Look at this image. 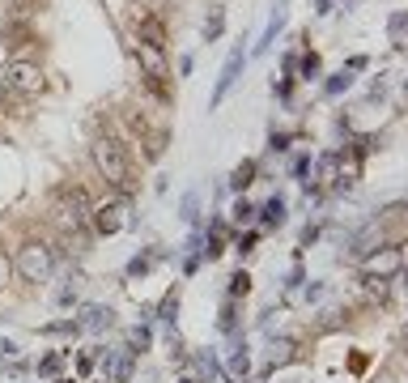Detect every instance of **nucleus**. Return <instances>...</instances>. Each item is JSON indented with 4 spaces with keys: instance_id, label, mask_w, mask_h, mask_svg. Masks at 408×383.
Wrapping results in <instances>:
<instances>
[{
    "instance_id": "20e7f679",
    "label": "nucleus",
    "mask_w": 408,
    "mask_h": 383,
    "mask_svg": "<svg viewBox=\"0 0 408 383\" xmlns=\"http://www.w3.org/2000/svg\"><path fill=\"white\" fill-rule=\"evenodd\" d=\"M136 64H141V72H145V81L166 98V77H170L166 51H162V47H149V43H136Z\"/></svg>"
},
{
    "instance_id": "72a5a7b5",
    "label": "nucleus",
    "mask_w": 408,
    "mask_h": 383,
    "mask_svg": "<svg viewBox=\"0 0 408 383\" xmlns=\"http://www.w3.org/2000/svg\"><path fill=\"white\" fill-rule=\"evenodd\" d=\"M56 371H60V353H47L39 362V375H56Z\"/></svg>"
},
{
    "instance_id": "a211bd4d",
    "label": "nucleus",
    "mask_w": 408,
    "mask_h": 383,
    "mask_svg": "<svg viewBox=\"0 0 408 383\" xmlns=\"http://www.w3.org/2000/svg\"><path fill=\"white\" fill-rule=\"evenodd\" d=\"M298 72H302V81H315V77L323 72L319 51H306V56H298Z\"/></svg>"
},
{
    "instance_id": "c85d7f7f",
    "label": "nucleus",
    "mask_w": 408,
    "mask_h": 383,
    "mask_svg": "<svg viewBox=\"0 0 408 383\" xmlns=\"http://www.w3.org/2000/svg\"><path fill=\"white\" fill-rule=\"evenodd\" d=\"M255 243H260V230H247V235L238 230V235H234V247H238V255H251V251H255Z\"/></svg>"
},
{
    "instance_id": "f257e3e1",
    "label": "nucleus",
    "mask_w": 408,
    "mask_h": 383,
    "mask_svg": "<svg viewBox=\"0 0 408 383\" xmlns=\"http://www.w3.org/2000/svg\"><path fill=\"white\" fill-rule=\"evenodd\" d=\"M94 166H98V175L107 179V184L115 188V192H136V170H132V158L123 153V145L119 141H111V137H102V141H94Z\"/></svg>"
},
{
    "instance_id": "bb28decb",
    "label": "nucleus",
    "mask_w": 408,
    "mask_h": 383,
    "mask_svg": "<svg viewBox=\"0 0 408 383\" xmlns=\"http://www.w3.org/2000/svg\"><path fill=\"white\" fill-rule=\"evenodd\" d=\"M43 332H47V337H76L81 324H76V320H60V324H47Z\"/></svg>"
},
{
    "instance_id": "b1692460",
    "label": "nucleus",
    "mask_w": 408,
    "mask_h": 383,
    "mask_svg": "<svg viewBox=\"0 0 408 383\" xmlns=\"http://www.w3.org/2000/svg\"><path fill=\"white\" fill-rule=\"evenodd\" d=\"M217 328H221V332H234V328H238V298H225V306H221V320H217Z\"/></svg>"
},
{
    "instance_id": "423d86ee",
    "label": "nucleus",
    "mask_w": 408,
    "mask_h": 383,
    "mask_svg": "<svg viewBox=\"0 0 408 383\" xmlns=\"http://www.w3.org/2000/svg\"><path fill=\"white\" fill-rule=\"evenodd\" d=\"M5 77H9V86H13L21 98H34V94H43V90H47L43 68H39V64H30V60H13V64L5 68Z\"/></svg>"
},
{
    "instance_id": "7ed1b4c3",
    "label": "nucleus",
    "mask_w": 408,
    "mask_h": 383,
    "mask_svg": "<svg viewBox=\"0 0 408 383\" xmlns=\"http://www.w3.org/2000/svg\"><path fill=\"white\" fill-rule=\"evenodd\" d=\"M51 268H56V255H51L47 243H26V247L17 251V273H21L26 281H47Z\"/></svg>"
},
{
    "instance_id": "f3484780",
    "label": "nucleus",
    "mask_w": 408,
    "mask_h": 383,
    "mask_svg": "<svg viewBox=\"0 0 408 383\" xmlns=\"http://www.w3.org/2000/svg\"><path fill=\"white\" fill-rule=\"evenodd\" d=\"M255 213H260V222H264L268 230H276L280 222H285V200H280V196H272V200L264 204V209H255Z\"/></svg>"
},
{
    "instance_id": "0eeeda50",
    "label": "nucleus",
    "mask_w": 408,
    "mask_h": 383,
    "mask_svg": "<svg viewBox=\"0 0 408 383\" xmlns=\"http://www.w3.org/2000/svg\"><path fill=\"white\" fill-rule=\"evenodd\" d=\"M243 64H247V51H243V47H234V51H229V60L221 64V77H217V86H213V98H209V107H213V111H217L221 102H225V94L234 90V81H238Z\"/></svg>"
},
{
    "instance_id": "6ab92c4d",
    "label": "nucleus",
    "mask_w": 408,
    "mask_h": 383,
    "mask_svg": "<svg viewBox=\"0 0 408 383\" xmlns=\"http://www.w3.org/2000/svg\"><path fill=\"white\" fill-rule=\"evenodd\" d=\"M349 86H353V72H349V68H340L336 77H327V81H323V94H327V98H340Z\"/></svg>"
},
{
    "instance_id": "dca6fc26",
    "label": "nucleus",
    "mask_w": 408,
    "mask_h": 383,
    "mask_svg": "<svg viewBox=\"0 0 408 383\" xmlns=\"http://www.w3.org/2000/svg\"><path fill=\"white\" fill-rule=\"evenodd\" d=\"M221 35H225V5H213L204 17V43H217Z\"/></svg>"
},
{
    "instance_id": "c9c22d12",
    "label": "nucleus",
    "mask_w": 408,
    "mask_h": 383,
    "mask_svg": "<svg viewBox=\"0 0 408 383\" xmlns=\"http://www.w3.org/2000/svg\"><path fill=\"white\" fill-rule=\"evenodd\" d=\"M315 239H319V226H306V230H302V247H311Z\"/></svg>"
},
{
    "instance_id": "4468645a",
    "label": "nucleus",
    "mask_w": 408,
    "mask_h": 383,
    "mask_svg": "<svg viewBox=\"0 0 408 383\" xmlns=\"http://www.w3.org/2000/svg\"><path fill=\"white\" fill-rule=\"evenodd\" d=\"M255 175H260V162H255V158H243L238 166H234V175H229V188H234L238 196L255 184Z\"/></svg>"
},
{
    "instance_id": "cd10ccee",
    "label": "nucleus",
    "mask_w": 408,
    "mask_h": 383,
    "mask_svg": "<svg viewBox=\"0 0 408 383\" xmlns=\"http://www.w3.org/2000/svg\"><path fill=\"white\" fill-rule=\"evenodd\" d=\"M0 107H21V94L9 86V77L0 72Z\"/></svg>"
},
{
    "instance_id": "7c9ffc66",
    "label": "nucleus",
    "mask_w": 408,
    "mask_h": 383,
    "mask_svg": "<svg viewBox=\"0 0 408 383\" xmlns=\"http://www.w3.org/2000/svg\"><path fill=\"white\" fill-rule=\"evenodd\" d=\"M387 30H391V43H396V47H404V13H391Z\"/></svg>"
},
{
    "instance_id": "f704fd0d",
    "label": "nucleus",
    "mask_w": 408,
    "mask_h": 383,
    "mask_svg": "<svg viewBox=\"0 0 408 383\" xmlns=\"http://www.w3.org/2000/svg\"><path fill=\"white\" fill-rule=\"evenodd\" d=\"M289 170H294V179H302L306 170H311V153H298V158H294V166H289Z\"/></svg>"
},
{
    "instance_id": "4be33fe9",
    "label": "nucleus",
    "mask_w": 408,
    "mask_h": 383,
    "mask_svg": "<svg viewBox=\"0 0 408 383\" xmlns=\"http://www.w3.org/2000/svg\"><path fill=\"white\" fill-rule=\"evenodd\" d=\"M251 217H255V204H251L247 196H238V200H234V209H229V222H234V226L243 230V226H247Z\"/></svg>"
},
{
    "instance_id": "9d476101",
    "label": "nucleus",
    "mask_w": 408,
    "mask_h": 383,
    "mask_svg": "<svg viewBox=\"0 0 408 383\" xmlns=\"http://www.w3.org/2000/svg\"><path fill=\"white\" fill-rule=\"evenodd\" d=\"M132 357L136 353H127V349L123 353H111V349L102 353V375H107V383H127V375H132Z\"/></svg>"
},
{
    "instance_id": "a878e982",
    "label": "nucleus",
    "mask_w": 408,
    "mask_h": 383,
    "mask_svg": "<svg viewBox=\"0 0 408 383\" xmlns=\"http://www.w3.org/2000/svg\"><path fill=\"white\" fill-rule=\"evenodd\" d=\"M196 213H200V192H187L183 200H178V217H183V222H196Z\"/></svg>"
},
{
    "instance_id": "2f4dec72",
    "label": "nucleus",
    "mask_w": 408,
    "mask_h": 383,
    "mask_svg": "<svg viewBox=\"0 0 408 383\" xmlns=\"http://www.w3.org/2000/svg\"><path fill=\"white\" fill-rule=\"evenodd\" d=\"M289 145H294V132H272L268 137V149H276V153H285Z\"/></svg>"
},
{
    "instance_id": "2eb2a0df",
    "label": "nucleus",
    "mask_w": 408,
    "mask_h": 383,
    "mask_svg": "<svg viewBox=\"0 0 408 383\" xmlns=\"http://www.w3.org/2000/svg\"><path fill=\"white\" fill-rule=\"evenodd\" d=\"M76 324H81V332H85V328H90V332H102V328L115 324V311H111V306H85V315L76 320Z\"/></svg>"
},
{
    "instance_id": "393cba45",
    "label": "nucleus",
    "mask_w": 408,
    "mask_h": 383,
    "mask_svg": "<svg viewBox=\"0 0 408 383\" xmlns=\"http://www.w3.org/2000/svg\"><path fill=\"white\" fill-rule=\"evenodd\" d=\"M174 315H178V290H166V298L158 302V320L174 324Z\"/></svg>"
},
{
    "instance_id": "9b49d317",
    "label": "nucleus",
    "mask_w": 408,
    "mask_h": 383,
    "mask_svg": "<svg viewBox=\"0 0 408 383\" xmlns=\"http://www.w3.org/2000/svg\"><path fill=\"white\" fill-rule=\"evenodd\" d=\"M285 21H289V5H285V0H280V5L272 9V17H268V26H264V39L255 43V51H251V56H264V51H268V47L276 43V35L285 30Z\"/></svg>"
},
{
    "instance_id": "ddd939ff",
    "label": "nucleus",
    "mask_w": 408,
    "mask_h": 383,
    "mask_svg": "<svg viewBox=\"0 0 408 383\" xmlns=\"http://www.w3.org/2000/svg\"><path fill=\"white\" fill-rule=\"evenodd\" d=\"M225 375H229V383H247V375H251V353H247V341H238V345H234V353H229V362H225Z\"/></svg>"
},
{
    "instance_id": "473e14b6",
    "label": "nucleus",
    "mask_w": 408,
    "mask_h": 383,
    "mask_svg": "<svg viewBox=\"0 0 408 383\" xmlns=\"http://www.w3.org/2000/svg\"><path fill=\"white\" fill-rule=\"evenodd\" d=\"M272 94H276L280 102H289V94H294V77H280V81L272 86Z\"/></svg>"
},
{
    "instance_id": "6e6552de",
    "label": "nucleus",
    "mask_w": 408,
    "mask_h": 383,
    "mask_svg": "<svg viewBox=\"0 0 408 383\" xmlns=\"http://www.w3.org/2000/svg\"><path fill=\"white\" fill-rule=\"evenodd\" d=\"M123 213H127V204H123V200H115V204H98V209H90V222H94L98 235H115V230L127 226Z\"/></svg>"
},
{
    "instance_id": "f03ea898",
    "label": "nucleus",
    "mask_w": 408,
    "mask_h": 383,
    "mask_svg": "<svg viewBox=\"0 0 408 383\" xmlns=\"http://www.w3.org/2000/svg\"><path fill=\"white\" fill-rule=\"evenodd\" d=\"M400 268H404V243H387V247H378V251H370L366 260H362V273H366V281H396L400 277Z\"/></svg>"
},
{
    "instance_id": "5701e85b",
    "label": "nucleus",
    "mask_w": 408,
    "mask_h": 383,
    "mask_svg": "<svg viewBox=\"0 0 408 383\" xmlns=\"http://www.w3.org/2000/svg\"><path fill=\"white\" fill-rule=\"evenodd\" d=\"M153 260H158V251H145V255H136V260H127V281L145 277V273L153 268Z\"/></svg>"
},
{
    "instance_id": "412c9836",
    "label": "nucleus",
    "mask_w": 408,
    "mask_h": 383,
    "mask_svg": "<svg viewBox=\"0 0 408 383\" xmlns=\"http://www.w3.org/2000/svg\"><path fill=\"white\" fill-rule=\"evenodd\" d=\"M268 362H272V366H285V362H294V341H285V337H280V341H272V349H268Z\"/></svg>"
},
{
    "instance_id": "39448f33",
    "label": "nucleus",
    "mask_w": 408,
    "mask_h": 383,
    "mask_svg": "<svg viewBox=\"0 0 408 383\" xmlns=\"http://www.w3.org/2000/svg\"><path fill=\"white\" fill-rule=\"evenodd\" d=\"M90 196H85V188H60L56 192V217L64 222V226H81V222H90Z\"/></svg>"
},
{
    "instance_id": "f8f14e48",
    "label": "nucleus",
    "mask_w": 408,
    "mask_h": 383,
    "mask_svg": "<svg viewBox=\"0 0 408 383\" xmlns=\"http://www.w3.org/2000/svg\"><path fill=\"white\" fill-rule=\"evenodd\" d=\"M378 243H382L378 222H366V230H357V235H353V255H357V260H366L370 251H378Z\"/></svg>"
},
{
    "instance_id": "c756f323",
    "label": "nucleus",
    "mask_w": 408,
    "mask_h": 383,
    "mask_svg": "<svg viewBox=\"0 0 408 383\" xmlns=\"http://www.w3.org/2000/svg\"><path fill=\"white\" fill-rule=\"evenodd\" d=\"M243 294H251V277L234 273V277H229V298H243Z\"/></svg>"
},
{
    "instance_id": "1a4fd4ad",
    "label": "nucleus",
    "mask_w": 408,
    "mask_h": 383,
    "mask_svg": "<svg viewBox=\"0 0 408 383\" xmlns=\"http://www.w3.org/2000/svg\"><path fill=\"white\" fill-rule=\"evenodd\" d=\"M136 43H149V47H162L166 51V21L153 17V13H141L136 17Z\"/></svg>"
},
{
    "instance_id": "aec40b11",
    "label": "nucleus",
    "mask_w": 408,
    "mask_h": 383,
    "mask_svg": "<svg viewBox=\"0 0 408 383\" xmlns=\"http://www.w3.org/2000/svg\"><path fill=\"white\" fill-rule=\"evenodd\" d=\"M149 341H153V328H149V324H136L132 337H127V353H145Z\"/></svg>"
}]
</instances>
